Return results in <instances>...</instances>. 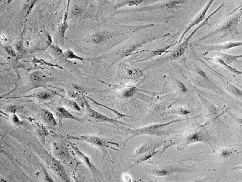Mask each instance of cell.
Listing matches in <instances>:
<instances>
[{
    "label": "cell",
    "mask_w": 242,
    "mask_h": 182,
    "mask_svg": "<svg viewBox=\"0 0 242 182\" xmlns=\"http://www.w3.org/2000/svg\"><path fill=\"white\" fill-rule=\"evenodd\" d=\"M242 18V11L231 17L224 22L212 32L208 34L201 40L211 37L214 35H219V38L233 37L239 34L238 26Z\"/></svg>",
    "instance_id": "cell-1"
},
{
    "label": "cell",
    "mask_w": 242,
    "mask_h": 182,
    "mask_svg": "<svg viewBox=\"0 0 242 182\" xmlns=\"http://www.w3.org/2000/svg\"><path fill=\"white\" fill-rule=\"evenodd\" d=\"M183 121V119H177L175 121L166 123H157V124H152L148 126L145 127L143 128L140 129H135V130H130L131 133L132 134L133 137H136L138 135L143 134H157L160 132L161 130L167 126L168 125L171 123H174L175 122H179V121Z\"/></svg>",
    "instance_id": "cell-2"
},
{
    "label": "cell",
    "mask_w": 242,
    "mask_h": 182,
    "mask_svg": "<svg viewBox=\"0 0 242 182\" xmlns=\"http://www.w3.org/2000/svg\"><path fill=\"white\" fill-rule=\"evenodd\" d=\"M224 6V4L221 5L219 7H218V8L215 11H214L212 13H211L210 15H209L206 19H205V21H204L202 23H201V24L198 27H197L196 29L194 30V32L191 33V34H190V35L186 39V41H185L182 44H181V45L177 49V50H175L174 53L173 54V56L174 57L177 58V57H179L182 56L185 53V50H186V49L187 46V45H188L189 41L191 40V37L194 36V34H195V33H196L200 28H202V27H203V26H204L205 25H206L210 26V25L209 24V23H208V21H209V19H210L213 15L216 14L217 12H219V10H220Z\"/></svg>",
    "instance_id": "cell-3"
},
{
    "label": "cell",
    "mask_w": 242,
    "mask_h": 182,
    "mask_svg": "<svg viewBox=\"0 0 242 182\" xmlns=\"http://www.w3.org/2000/svg\"><path fill=\"white\" fill-rule=\"evenodd\" d=\"M119 75L123 79H136L142 77V73L139 69L121 63L119 65Z\"/></svg>",
    "instance_id": "cell-4"
},
{
    "label": "cell",
    "mask_w": 242,
    "mask_h": 182,
    "mask_svg": "<svg viewBox=\"0 0 242 182\" xmlns=\"http://www.w3.org/2000/svg\"><path fill=\"white\" fill-rule=\"evenodd\" d=\"M49 168L56 174L58 178L64 181H69V178L66 174L65 169L59 161L49 156V159L47 163Z\"/></svg>",
    "instance_id": "cell-5"
},
{
    "label": "cell",
    "mask_w": 242,
    "mask_h": 182,
    "mask_svg": "<svg viewBox=\"0 0 242 182\" xmlns=\"http://www.w3.org/2000/svg\"><path fill=\"white\" fill-rule=\"evenodd\" d=\"M85 103L87 110L88 111L89 116H90L91 118L96 119V121L98 122H107L114 123V124H120L127 125V124H126L125 123H123L122 122H119V121H117L113 119L110 118L107 116H105L102 114L100 113L98 111H95L90 107V106L89 105L86 100H85Z\"/></svg>",
    "instance_id": "cell-6"
},
{
    "label": "cell",
    "mask_w": 242,
    "mask_h": 182,
    "mask_svg": "<svg viewBox=\"0 0 242 182\" xmlns=\"http://www.w3.org/2000/svg\"><path fill=\"white\" fill-rule=\"evenodd\" d=\"M242 41H235V42H226L223 44L216 45L206 46L203 47L204 50H206V55L210 51H220L222 50H228L233 48L242 46Z\"/></svg>",
    "instance_id": "cell-7"
},
{
    "label": "cell",
    "mask_w": 242,
    "mask_h": 182,
    "mask_svg": "<svg viewBox=\"0 0 242 182\" xmlns=\"http://www.w3.org/2000/svg\"><path fill=\"white\" fill-rule=\"evenodd\" d=\"M215 1V0H210V1L208 2L206 5L205 6V7L203 9V10L199 13V14L197 15V17L195 18V19H194V20L191 22L190 24L189 25L188 27H187L186 29L185 30V32H184L182 36L181 37V39L179 40V43H180V42H181V41H182L183 38L184 36L186 35V33L191 28H193L194 26L197 25L198 24L199 22H202V21H203V20L205 19V16L206 15L208 11L209 10L210 7L211 6L212 4Z\"/></svg>",
    "instance_id": "cell-8"
},
{
    "label": "cell",
    "mask_w": 242,
    "mask_h": 182,
    "mask_svg": "<svg viewBox=\"0 0 242 182\" xmlns=\"http://www.w3.org/2000/svg\"><path fill=\"white\" fill-rule=\"evenodd\" d=\"M68 139H76V140H81L83 141L89 143L92 145L97 146L98 147H110L108 145L105 143L101 139L96 136H82L79 137H74V136H69L67 137Z\"/></svg>",
    "instance_id": "cell-9"
},
{
    "label": "cell",
    "mask_w": 242,
    "mask_h": 182,
    "mask_svg": "<svg viewBox=\"0 0 242 182\" xmlns=\"http://www.w3.org/2000/svg\"><path fill=\"white\" fill-rule=\"evenodd\" d=\"M206 137V136L203 132H202V131H197L187 136L183 143V144L179 145L178 147L181 146L183 145L187 146L197 142L204 141Z\"/></svg>",
    "instance_id": "cell-10"
},
{
    "label": "cell",
    "mask_w": 242,
    "mask_h": 182,
    "mask_svg": "<svg viewBox=\"0 0 242 182\" xmlns=\"http://www.w3.org/2000/svg\"><path fill=\"white\" fill-rule=\"evenodd\" d=\"M56 114L60 121H62L64 119H71L77 121H80V119L74 117L64 107H57L56 110Z\"/></svg>",
    "instance_id": "cell-11"
},
{
    "label": "cell",
    "mask_w": 242,
    "mask_h": 182,
    "mask_svg": "<svg viewBox=\"0 0 242 182\" xmlns=\"http://www.w3.org/2000/svg\"><path fill=\"white\" fill-rule=\"evenodd\" d=\"M69 143L70 144V146H71V147H72V148L75 151V152L78 155V156L80 157V158H81L83 159V160H84V162H85L87 164V165H88L89 168H90V169L92 171V172H93L94 173H95V174L98 173V170L97 169V168L95 167H94V165H92V164L90 162V161H89V160L88 157H86V156L84 155L83 153L81 152L80 150H78V148L77 147H75V146H74V145H73L72 143Z\"/></svg>",
    "instance_id": "cell-12"
},
{
    "label": "cell",
    "mask_w": 242,
    "mask_h": 182,
    "mask_svg": "<svg viewBox=\"0 0 242 182\" xmlns=\"http://www.w3.org/2000/svg\"><path fill=\"white\" fill-rule=\"evenodd\" d=\"M208 59L210 60V61H212L213 62H214L218 63V64L222 65L223 66H225L226 69H228L229 71L232 72V73L234 74H236L237 75H242V72L239 71L235 68L230 66V65H228L226 62L224 61L223 60L222 58H220V57H216L214 58H208Z\"/></svg>",
    "instance_id": "cell-13"
},
{
    "label": "cell",
    "mask_w": 242,
    "mask_h": 182,
    "mask_svg": "<svg viewBox=\"0 0 242 182\" xmlns=\"http://www.w3.org/2000/svg\"><path fill=\"white\" fill-rule=\"evenodd\" d=\"M220 57L228 65H230L234 62L237 60L239 58H242V55H233L228 54L220 53Z\"/></svg>",
    "instance_id": "cell-14"
},
{
    "label": "cell",
    "mask_w": 242,
    "mask_h": 182,
    "mask_svg": "<svg viewBox=\"0 0 242 182\" xmlns=\"http://www.w3.org/2000/svg\"><path fill=\"white\" fill-rule=\"evenodd\" d=\"M43 118L46 122V123L48 124L49 125L52 127H54L56 125L57 122L56 119L54 118V115L50 111H48L43 110Z\"/></svg>",
    "instance_id": "cell-15"
},
{
    "label": "cell",
    "mask_w": 242,
    "mask_h": 182,
    "mask_svg": "<svg viewBox=\"0 0 242 182\" xmlns=\"http://www.w3.org/2000/svg\"><path fill=\"white\" fill-rule=\"evenodd\" d=\"M137 90V88L132 85H128L122 89L121 94L123 97L128 98L134 94Z\"/></svg>",
    "instance_id": "cell-16"
},
{
    "label": "cell",
    "mask_w": 242,
    "mask_h": 182,
    "mask_svg": "<svg viewBox=\"0 0 242 182\" xmlns=\"http://www.w3.org/2000/svg\"><path fill=\"white\" fill-rule=\"evenodd\" d=\"M60 57L61 58H62V59H78V60H80V61H83L85 60L84 58L78 57V56L76 55L70 49H68L67 51L65 52L64 53L62 54L61 56H60Z\"/></svg>",
    "instance_id": "cell-17"
},
{
    "label": "cell",
    "mask_w": 242,
    "mask_h": 182,
    "mask_svg": "<svg viewBox=\"0 0 242 182\" xmlns=\"http://www.w3.org/2000/svg\"><path fill=\"white\" fill-rule=\"evenodd\" d=\"M30 79L33 84H39L42 81V74L39 72H35L30 75Z\"/></svg>",
    "instance_id": "cell-18"
},
{
    "label": "cell",
    "mask_w": 242,
    "mask_h": 182,
    "mask_svg": "<svg viewBox=\"0 0 242 182\" xmlns=\"http://www.w3.org/2000/svg\"><path fill=\"white\" fill-rule=\"evenodd\" d=\"M63 103H64L65 105L67 106L68 107L70 108V109H73V110L81 111L80 107L78 106L77 103L74 102L73 101L65 99V100H64Z\"/></svg>",
    "instance_id": "cell-19"
},
{
    "label": "cell",
    "mask_w": 242,
    "mask_h": 182,
    "mask_svg": "<svg viewBox=\"0 0 242 182\" xmlns=\"http://www.w3.org/2000/svg\"><path fill=\"white\" fill-rule=\"evenodd\" d=\"M89 98V99L90 100H91V101H92L93 102H94V103H95V104H96V105H98L101 106H103V107H105V108H106V109H109V110L111 111H113V113H114V114H115L119 118L124 117H130V116H127V115H125V114H122L120 113H119L118 111L115 110H114V109H111V108L107 107V106H106L104 105H101V104H100V103L97 102H96V101L93 100V99H92L90 98Z\"/></svg>",
    "instance_id": "cell-20"
},
{
    "label": "cell",
    "mask_w": 242,
    "mask_h": 182,
    "mask_svg": "<svg viewBox=\"0 0 242 182\" xmlns=\"http://www.w3.org/2000/svg\"><path fill=\"white\" fill-rule=\"evenodd\" d=\"M227 87H228V91L232 93V94L235 95L236 97H242V91H241V90L232 85H230Z\"/></svg>",
    "instance_id": "cell-21"
},
{
    "label": "cell",
    "mask_w": 242,
    "mask_h": 182,
    "mask_svg": "<svg viewBox=\"0 0 242 182\" xmlns=\"http://www.w3.org/2000/svg\"><path fill=\"white\" fill-rule=\"evenodd\" d=\"M171 173H172L171 170L166 169L154 170L153 172V174L154 175L158 176H166V175H169L171 174Z\"/></svg>",
    "instance_id": "cell-22"
},
{
    "label": "cell",
    "mask_w": 242,
    "mask_h": 182,
    "mask_svg": "<svg viewBox=\"0 0 242 182\" xmlns=\"http://www.w3.org/2000/svg\"><path fill=\"white\" fill-rule=\"evenodd\" d=\"M51 49H52V53L56 57H60L62 54L64 53L61 49H60L57 45H52L51 46Z\"/></svg>",
    "instance_id": "cell-23"
},
{
    "label": "cell",
    "mask_w": 242,
    "mask_h": 182,
    "mask_svg": "<svg viewBox=\"0 0 242 182\" xmlns=\"http://www.w3.org/2000/svg\"><path fill=\"white\" fill-rule=\"evenodd\" d=\"M38 98L42 100H48L51 98V95L46 92H42L38 94Z\"/></svg>",
    "instance_id": "cell-24"
},
{
    "label": "cell",
    "mask_w": 242,
    "mask_h": 182,
    "mask_svg": "<svg viewBox=\"0 0 242 182\" xmlns=\"http://www.w3.org/2000/svg\"><path fill=\"white\" fill-rule=\"evenodd\" d=\"M103 39H104V36L103 35H96L91 38V41L95 44H98L101 42Z\"/></svg>",
    "instance_id": "cell-25"
},
{
    "label": "cell",
    "mask_w": 242,
    "mask_h": 182,
    "mask_svg": "<svg viewBox=\"0 0 242 182\" xmlns=\"http://www.w3.org/2000/svg\"><path fill=\"white\" fill-rule=\"evenodd\" d=\"M68 27H69V26H68V23H67V21H66V20H64V22H63L62 24L60 27V33L61 34V35L63 37L65 36V32L67 30Z\"/></svg>",
    "instance_id": "cell-26"
},
{
    "label": "cell",
    "mask_w": 242,
    "mask_h": 182,
    "mask_svg": "<svg viewBox=\"0 0 242 182\" xmlns=\"http://www.w3.org/2000/svg\"><path fill=\"white\" fill-rule=\"evenodd\" d=\"M33 62L34 63H35V64H40L41 65H48V66H57V67H60L58 66H55V65H52V64L47 63V62H45V61L43 60L42 59L39 60V59H37L34 58L33 60Z\"/></svg>",
    "instance_id": "cell-27"
},
{
    "label": "cell",
    "mask_w": 242,
    "mask_h": 182,
    "mask_svg": "<svg viewBox=\"0 0 242 182\" xmlns=\"http://www.w3.org/2000/svg\"><path fill=\"white\" fill-rule=\"evenodd\" d=\"M142 2V0H129L127 2V4L130 6L136 5L137 6L138 5Z\"/></svg>",
    "instance_id": "cell-28"
},
{
    "label": "cell",
    "mask_w": 242,
    "mask_h": 182,
    "mask_svg": "<svg viewBox=\"0 0 242 182\" xmlns=\"http://www.w3.org/2000/svg\"><path fill=\"white\" fill-rule=\"evenodd\" d=\"M5 49H6L7 52L10 55L13 57H15L16 56V52L14 51V49H13L10 46H6L5 47Z\"/></svg>",
    "instance_id": "cell-29"
},
{
    "label": "cell",
    "mask_w": 242,
    "mask_h": 182,
    "mask_svg": "<svg viewBox=\"0 0 242 182\" xmlns=\"http://www.w3.org/2000/svg\"><path fill=\"white\" fill-rule=\"evenodd\" d=\"M73 14L75 16L80 15L81 13V10L80 7H78L77 5H75L73 9Z\"/></svg>",
    "instance_id": "cell-30"
},
{
    "label": "cell",
    "mask_w": 242,
    "mask_h": 182,
    "mask_svg": "<svg viewBox=\"0 0 242 182\" xmlns=\"http://www.w3.org/2000/svg\"><path fill=\"white\" fill-rule=\"evenodd\" d=\"M231 154V152L229 150H225L221 152V156L224 158H226V157H228Z\"/></svg>",
    "instance_id": "cell-31"
},
{
    "label": "cell",
    "mask_w": 242,
    "mask_h": 182,
    "mask_svg": "<svg viewBox=\"0 0 242 182\" xmlns=\"http://www.w3.org/2000/svg\"><path fill=\"white\" fill-rule=\"evenodd\" d=\"M178 85L179 86L180 89H181V91H182L183 92V93L187 92V89L186 87V86L185 85H184L183 83L181 82H179L178 83Z\"/></svg>",
    "instance_id": "cell-32"
},
{
    "label": "cell",
    "mask_w": 242,
    "mask_h": 182,
    "mask_svg": "<svg viewBox=\"0 0 242 182\" xmlns=\"http://www.w3.org/2000/svg\"><path fill=\"white\" fill-rule=\"evenodd\" d=\"M17 49L20 52H22V51H23V43H22V41H20L19 43H18L17 45Z\"/></svg>",
    "instance_id": "cell-33"
},
{
    "label": "cell",
    "mask_w": 242,
    "mask_h": 182,
    "mask_svg": "<svg viewBox=\"0 0 242 182\" xmlns=\"http://www.w3.org/2000/svg\"><path fill=\"white\" fill-rule=\"evenodd\" d=\"M197 71H198V73L199 74V75H201L202 77H203L205 79H208L207 75L206 74H205V72H204V71H202L201 69H197Z\"/></svg>",
    "instance_id": "cell-34"
},
{
    "label": "cell",
    "mask_w": 242,
    "mask_h": 182,
    "mask_svg": "<svg viewBox=\"0 0 242 182\" xmlns=\"http://www.w3.org/2000/svg\"><path fill=\"white\" fill-rule=\"evenodd\" d=\"M122 180L125 181V182H130V181H131L130 177L127 174H122Z\"/></svg>",
    "instance_id": "cell-35"
},
{
    "label": "cell",
    "mask_w": 242,
    "mask_h": 182,
    "mask_svg": "<svg viewBox=\"0 0 242 182\" xmlns=\"http://www.w3.org/2000/svg\"><path fill=\"white\" fill-rule=\"evenodd\" d=\"M36 0H34L33 2L31 3V4L29 6V7H28V11H27V14H29V13H30V11H31V10L32 9L33 7L35 5V4H36Z\"/></svg>",
    "instance_id": "cell-36"
},
{
    "label": "cell",
    "mask_w": 242,
    "mask_h": 182,
    "mask_svg": "<svg viewBox=\"0 0 242 182\" xmlns=\"http://www.w3.org/2000/svg\"><path fill=\"white\" fill-rule=\"evenodd\" d=\"M33 1L34 0H26L24 4L25 9H27V8H28V7L31 4Z\"/></svg>",
    "instance_id": "cell-37"
},
{
    "label": "cell",
    "mask_w": 242,
    "mask_h": 182,
    "mask_svg": "<svg viewBox=\"0 0 242 182\" xmlns=\"http://www.w3.org/2000/svg\"><path fill=\"white\" fill-rule=\"evenodd\" d=\"M13 121L16 123H20V121L19 118L17 117L16 115H14L13 116Z\"/></svg>",
    "instance_id": "cell-38"
},
{
    "label": "cell",
    "mask_w": 242,
    "mask_h": 182,
    "mask_svg": "<svg viewBox=\"0 0 242 182\" xmlns=\"http://www.w3.org/2000/svg\"><path fill=\"white\" fill-rule=\"evenodd\" d=\"M46 35H47V38H48V40L49 44H50L51 43H52V38H51V37L48 34H47Z\"/></svg>",
    "instance_id": "cell-39"
},
{
    "label": "cell",
    "mask_w": 242,
    "mask_h": 182,
    "mask_svg": "<svg viewBox=\"0 0 242 182\" xmlns=\"http://www.w3.org/2000/svg\"><path fill=\"white\" fill-rule=\"evenodd\" d=\"M241 169L242 170V166H238V167H234L233 169H232V170H236V169Z\"/></svg>",
    "instance_id": "cell-40"
},
{
    "label": "cell",
    "mask_w": 242,
    "mask_h": 182,
    "mask_svg": "<svg viewBox=\"0 0 242 182\" xmlns=\"http://www.w3.org/2000/svg\"><path fill=\"white\" fill-rule=\"evenodd\" d=\"M238 121L239 122H240L241 124H242V119H238Z\"/></svg>",
    "instance_id": "cell-41"
},
{
    "label": "cell",
    "mask_w": 242,
    "mask_h": 182,
    "mask_svg": "<svg viewBox=\"0 0 242 182\" xmlns=\"http://www.w3.org/2000/svg\"><path fill=\"white\" fill-rule=\"evenodd\" d=\"M101 1H105V0H101Z\"/></svg>",
    "instance_id": "cell-42"
}]
</instances>
